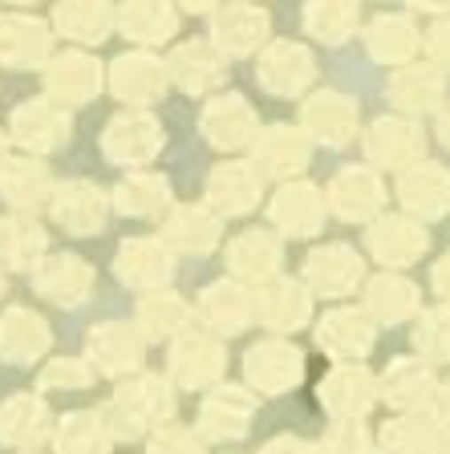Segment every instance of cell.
I'll return each instance as SVG.
<instances>
[{
  "label": "cell",
  "instance_id": "681fc988",
  "mask_svg": "<svg viewBox=\"0 0 450 454\" xmlns=\"http://www.w3.org/2000/svg\"><path fill=\"white\" fill-rule=\"evenodd\" d=\"M410 4H418V9H430V12L450 9V0H410Z\"/></svg>",
  "mask_w": 450,
  "mask_h": 454
},
{
  "label": "cell",
  "instance_id": "ba28073f",
  "mask_svg": "<svg viewBox=\"0 0 450 454\" xmlns=\"http://www.w3.org/2000/svg\"><path fill=\"white\" fill-rule=\"evenodd\" d=\"M219 369H224V349H219L216 337H207L199 329L178 333L175 349H170V373L183 386H207V381L219 378Z\"/></svg>",
  "mask_w": 450,
  "mask_h": 454
},
{
  "label": "cell",
  "instance_id": "1f68e13d",
  "mask_svg": "<svg viewBox=\"0 0 450 454\" xmlns=\"http://www.w3.org/2000/svg\"><path fill=\"white\" fill-rule=\"evenodd\" d=\"M366 309L374 312L377 321H406L414 309H418V288L402 276H377L366 288Z\"/></svg>",
  "mask_w": 450,
  "mask_h": 454
},
{
  "label": "cell",
  "instance_id": "6da1fadb",
  "mask_svg": "<svg viewBox=\"0 0 450 454\" xmlns=\"http://www.w3.org/2000/svg\"><path fill=\"white\" fill-rule=\"evenodd\" d=\"M170 410H175V397H170L167 381L138 378V381L118 389V397L102 410V422H106L114 442H130V438L146 434L150 426H159L162 418H170Z\"/></svg>",
  "mask_w": 450,
  "mask_h": 454
},
{
  "label": "cell",
  "instance_id": "ee69618b",
  "mask_svg": "<svg viewBox=\"0 0 450 454\" xmlns=\"http://www.w3.org/2000/svg\"><path fill=\"white\" fill-rule=\"evenodd\" d=\"M146 454H203L199 438L183 426H159L154 434H150V450Z\"/></svg>",
  "mask_w": 450,
  "mask_h": 454
},
{
  "label": "cell",
  "instance_id": "3957f363",
  "mask_svg": "<svg viewBox=\"0 0 450 454\" xmlns=\"http://www.w3.org/2000/svg\"><path fill=\"white\" fill-rule=\"evenodd\" d=\"M374 397H377L374 373H369L366 365H357V361L333 365L328 378L320 381V402L337 414V422H357V418L374 406Z\"/></svg>",
  "mask_w": 450,
  "mask_h": 454
},
{
  "label": "cell",
  "instance_id": "e0dca14e",
  "mask_svg": "<svg viewBox=\"0 0 450 454\" xmlns=\"http://www.w3.org/2000/svg\"><path fill=\"white\" fill-rule=\"evenodd\" d=\"M49 349V325L41 321L37 312L28 309H9L4 321H0V353L12 361V365H28L33 357Z\"/></svg>",
  "mask_w": 450,
  "mask_h": 454
},
{
  "label": "cell",
  "instance_id": "74e56055",
  "mask_svg": "<svg viewBox=\"0 0 450 454\" xmlns=\"http://www.w3.org/2000/svg\"><path fill=\"white\" fill-rule=\"evenodd\" d=\"M126 28L142 41H162L175 28V17H170V9L162 0H134L126 9Z\"/></svg>",
  "mask_w": 450,
  "mask_h": 454
},
{
  "label": "cell",
  "instance_id": "9f6ffc18",
  "mask_svg": "<svg viewBox=\"0 0 450 454\" xmlns=\"http://www.w3.org/2000/svg\"><path fill=\"white\" fill-rule=\"evenodd\" d=\"M25 454H33V450H25Z\"/></svg>",
  "mask_w": 450,
  "mask_h": 454
},
{
  "label": "cell",
  "instance_id": "ffe728a7",
  "mask_svg": "<svg viewBox=\"0 0 450 454\" xmlns=\"http://www.w3.org/2000/svg\"><path fill=\"white\" fill-rule=\"evenodd\" d=\"M252 304H256V317L268 329H296V325L309 321V312H312L309 293L292 280H272Z\"/></svg>",
  "mask_w": 450,
  "mask_h": 454
},
{
  "label": "cell",
  "instance_id": "5b68a950",
  "mask_svg": "<svg viewBox=\"0 0 450 454\" xmlns=\"http://www.w3.org/2000/svg\"><path fill=\"white\" fill-rule=\"evenodd\" d=\"M317 345L337 361V365L361 361L374 349V325H369L366 312H357V309H333L317 329Z\"/></svg>",
  "mask_w": 450,
  "mask_h": 454
},
{
  "label": "cell",
  "instance_id": "bcb514c9",
  "mask_svg": "<svg viewBox=\"0 0 450 454\" xmlns=\"http://www.w3.org/2000/svg\"><path fill=\"white\" fill-rule=\"evenodd\" d=\"M430 57H434V66L450 69V20H442L430 33Z\"/></svg>",
  "mask_w": 450,
  "mask_h": 454
},
{
  "label": "cell",
  "instance_id": "f6af8a7d",
  "mask_svg": "<svg viewBox=\"0 0 450 454\" xmlns=\"http://www.w3.org/2000/svg\"><path fill=\"white\" fill-rule=\"evenodd\" d=\"M90 369H85V361H74V357H66V361H53V365L41 373V389H57V386H66V389H85L90 386Z\"/></svg>",
  "mask_w": 450,
  "mask_h": 454
},
{
  "label": "cell",
  "instance_id": "7dc6e473",
  "mask_svg": "<svg viewBox=\"0 0 450 454\" xmlns=\"http://www.w3.org/2000/svg\"><path fill=\"white\" fill-rule=\"evenodd\" d=\"M260 454H317V450H312V446L304 442V438H292V434H284V438H272V442L264 446Z\"/></svg>",
  "mask_w": 450,
  "mask_h": 454
},
{
  "label": "cell",
  "instance_id": "e575fe53",
  "mask_svg": "<svg viewBox=\"0 0 450 454\" xmlns=\"http://www.w3.org/2000/svg\"><path fill=\"white\" fill-rule=\"evenodd\" d=\"M187 321H191V309L175 293H154L138 309V325L146 329V337H175V333L187 329Z\"/></svg>",
  "mask_w": 450,
  "mask_h": 454
},
{
  "label": "cell",
  "instance_id": "11a10c76",
  "mask_svg": "<svg viewBox=\"0 0 450 454\" xmlns=\"http://www.w3.org/2000/svg\"><path fill=\"white\" fill-rule=\"evenodd\" d=\"M0 296H4V276H0Z\"/></svg>",
  "mask_w": 450,
  "mask_h": 454
},
{
  "label": "cell",
  "instance_id": "9a60e30c",
  "mask_svg": "<svg viewBox=\"0 0 450 454\" xmlns=\"http://www.w3.org/2000/svg\"><path fill=\"white\" fill-rule=\"evenodd\" d=\"M199 317H203V325H211L216 333L235 337V333H244L248 321L256 317V304L240 284L224 280V284H211V288L199 296Z\"/></svg>",
  "mask_w": 450,
  "mask_h": 454
},
{
  "label": "cell",
  "instance_id": "4316f807",
  "mask_svg": "<svg viewBox=\"0 0 450 454\" xmlns=\"http://www.w3.org/2000/svg\"><path fill=\"white\" fill-rule=\"evenodd\" d=\"M268 37V17L256 4H227L216 17V41L227 53H252Z\"/></svg>",
  "mask_w": 450,
  "mask_h": 454
},
{
  "label": "cell",
  "instance_id": "d590c367",
  "mask_svg": "<svg viewBox=\"0 0 450 454\" xmlns=\"http://www.w3.org/2000/svg\"><path fill=\"white\" fill-rule=\"evenodd\" d=\"M170 69H175V77L187 85V90H207V85H216L219 77H224L219 57L207 45H183L175 53V61H170Z\"/></svg>",
  "mask_w": 450,
  "mask_h": 454
},
{
  "label": "cell",
  "instance_id": "816d5d0a",
  "mask_svg": "<svg viewBox=\"0 0 450 454\" xmlns=\"http://www.w3.org/2000/svg\"><path fill=\"white\" fill-rule=\"evenodd\" d=\"M438 406H442V418L450 422V386H442V394H438Z\"/></svg>",
  "mask_w": 450,
  "mask_h": 454
},
{
  "label": "cell",
  "instance_id": "d6a6232c",
  "mask_svg": "<svg viewBox=\"0 0 450 454\" xmlns=\"http://www.w3.org/2000/svg\"><path fill=\"white\" fill-rule=\"evenodd\" d=\"M304 25H309L312 37L337 45V41H345L357 28V4L353 0H309Z\"/></svg>",
  "mask_w": 450,
  "mask_h": 454
},
{
  "label": "cell",
  "instance_id": "d6986e66",
  "mask_svg": "<svg viewBox=\"0 0 450 454\" xmlns=\"http://www.w3.org/2000/svg\"><path fill=\"white\" fill-rule=\"evenodd\" d=\"M90 353H94L98 369L110 378L134 373L142 361V340L130 333V325H98L90 333Z\"/></svg>",
  "mask_w": 450,
  "mask_h": 454
},
{
  "label": "cell",
  "instance_id": "8992f818",
  "mask_svg": "<svg viewBox=\"0 0 450 454\" xmlns=\"http://www.w3.org/2000/svg\"><path fill=\"white\" fill-rule=\"evenodd\" d=\"M398 199L402 207L422 219H438L450 211V175L434 162H414L398 179Z\"/></svg>",
  "mask_w": 450,
  "mask_h": 454
},
{
  "label": "cell",
  "instance_id": "b9f144b4",
  "mask_svg": "<svg viewBox=\"0 0 450 454\" xmlns=\"http://www.w3.org/2000/svg\"><path fill=\"white\" fill-rule=\"evenodd\" d=\"M118 195H122V211H134V215H154V211L167 203V183L134 179V183H126Z\"/></svg>",
  "mask_w": 450,
  "mask_h": 454
},
{
  "label": "cell",
  "instance_id": "44dd1931",
  "mask_svg": "<svg viewBox=\"0 0 450 454\" xmlns=\"http://www.w3.org/2000/svg\"><path fill=\"white\" fill-rule=\"evenodd\" d=\"M170 252L162 244H150V239H134L118 252V276L134 288H162L170 280Z\"/></svg>",
  "mask_w": 450,
  "mask_h": 454
},
{
  "label": "cell",
  "instance_id": "52a82bcc",
  "mask_svg": "<svg viewBox=\"0 0 450 454\" xmlns=\"http://www.w3.org/2000/svg\"><path fill=\"white\" fill-rule=\"evenodd\" d=\"M53 418H49V406L33 394H17L0 406V442L17 446V450H33L41 446L49 434H53Z\"/></svg>",
  "mask_w": 450,
  "mask_h": 454
},
{
  "label": "cell",
  "instance_id": "d4e9b609",
  "mask_svg": "<svg viewBox=\"0 0 450 454\" xmlns=\"http://www.w3.org/2000/svg\"><path fill=\"white\" fill-rule=\"evenodd\" d=\"M438 450H442V430L426 414H402L394 422H385L382 430V454H438Z\"/></svg>",
  "mask_w": 450,
  "mask_h": 454
},
{
  "label": "cell",
  "instance_id": "603a6c76",
  "mask_svg": "<svg viewBox=\"0 0 450 454\" xmlns=\"http://www.w3.org/2000/svg\"><path fill=\"white\" fill-rule=\"evenodd\" d=\"M203 130H207V138L216 142V146H244V142L252 138V130H256V114H252V106H248L244 98L227 94V98H219V102L207 106Z\"/></svg>",
  "mask_w": 450,
  "mask_h": 454
},
{
  "label": "cell",
  "instance_id": "836d02e7",
  "mask_svg": "<svg viewBox=\"0 0 450 454\" xmlns=\"http://www.w3.org/2000/svg\"><path fill=\"white\" fill-rule=\"evenodd\" d=\"M167 236H170V244H178L183 252H211L219 239V223H216V215L203 207H183V211H175Z\"/></svg>",
  "mask_w": 450,
  "mask_h": 454
},
{
  "label": "cell",
  "instance_id": "484cf974",
  "mask_svg": "<svg viewBox=\"0 0 450 454\" xmlns=\"http://www.w3.org/2000/svg\"><path fill=\"white\" fill-rule=\"evenodd\" d=\"M227 264L244 280H272L276 264H280V244L268 231H244L227 247Z\"/></svg>",
  "mask_w": 450,
  "mask_h": 454
},
{
  "label": "cell",
  "instance_id": "8d00e7d4",
  "mask_svg": "<svg viewBox=\"0 0 450 454\" xmlns=\"http://www.w3.org/2000/svg\"><path fill=\"white\" fill-rule=\"evenodd\" d=\"M102 215H106V203H102V195L90 187H74V199L57 207V219H61L74 236H94L98 227H102Z\"/></svg>",
  "mask_w": 450,
  "mask_h": 454
},
{
  "label": "cell",
  "instance_id": "7a4b0ae2",
  "mask_svg": "<svg viewBox=\"0 0 450 454\" xmlns=\"http://www.w3.org/2000/svg\"><path fill=\"white\" fill-rule=\"evenodd\" d=\"M244 373L260 394H288L304 373V357L288 340H260V345L248 349Z\"/></svg>",
  "mask_w": 450,
  "mask_h": 454
},
{
  "label": "cell",
  "instance_id": "83f0119b",
  "mask_svg": "<svg viewBox=\"0 0 450 454\" xmlns=\"http://www.w3.org/2000/svg\"><path fill=\"white\" fill-rule=\"evenodd\" d=\"M390 98L410 114H426L442 102V74L434 66H406L390 77Z\"/></svg>",
  "mask_w": 450,
  "mask_h": 454
},
{
  "label": "cell",
  "instance_id": "f1b7e54d",
  "mask_svg": "<svg viewBox=\"0 0 450 454\" xmlns=\"http://www.w3.org/2000/svg\"><path fill=\"white\" fill-rule=\"evenodd\" d=\"M53 446L57 454H110L114 438L106 430L102 414H90V410H77L66 422L53 430Z\"/></svg>",
  "mask_w": 450,
  "mask_h": 454
},
{
  "label": "cell",
  "instance_id": "db71d44e",
  "mask_svg": "<svg viewBox=\"0 0 450 454\" xmlns=\"http://www.w3.org/2000/svg\"><path fill=\"white\" fill-rule=\"evenodd\" d=\"M438 454H450V438H442V450Z\"/></svg>",
  "mask_w": 450,
  "mask_h": 454
},
{
  "label": "cell",
  "instance_id": "cb8c5ba5",
  "mask_svg": "<svg viewBox=\"0 0 450 454\" xmlns=\"http://www.w3.org/2000/svg\"><path fill=\"white\" fill-rule=\"evenodd\" d=\"M256 159H260V167L268 175H296L309 162V138L296 126H272V130L260 134Z\"/></svg>",
  "mask_w": 450,
  "mask_h": 454
},
{
  "label": "cell",
  "instance_id": "f546056e",
  "mask_svg": "<svg viewBox=\"0 0 450 454\" xmlns=\"http://www.w3.org/2000/svg\"><path fill=\"white\" fill-rule=\"evenodd\" d=\"M369 53L385 66H402L418 53V28L410 25V17H377L374 25L366 28Z\"/></svg>",
  "mask_w": 450,
  "mask_h": 454
},
{
  "label": "cell",
  "instance_id": "4fadbf2b",
  "mask_svg": "<svg viewBox=\"0 0 450 454\" xmlns=\"http://www.w3.org/2000/svg\"><path fill=\"white\" fill-rule=\"evenodd\" d=\"M382 179L369 167H349L341 170L333 187H328V207L337 211L341 219H369L382 207Z\"/></svg>",
  "mask_w": 450,
  "mask_h": 454
},
{
  "label": "cell",
  "instance_id": "f5cc1de1",
  "mask_svg": "<svg viewBox=\"0 0 450 454\" xmlns=\"http://www.w3.org/2000/svg\"><path fill=\"white\" fill-rule=\"evenodd\" d=\"M183 4H187V9H207L211 0H183Z\"/></svg>",
  "mask_w": 450,
  "mask_h": 454
},
{
  "label": "cell",
  "instance_id": "f907efd6",
  "mask_svg": "<svg viewBox=\"0 0 450 454\" xmlns=\"http://www.w3.org/2000/svg\"><path fill=\"white\" fill-rule=\"evenodd\" d=\"M438 134H442V142L450 146V106L442 110V118H438Z\"/></svg>",
  "mask_w": 450,
  "mask_h": 454
},
{
  "label": "cell",
  "instance_id": "2e32d148",
  "mask_svg": "<svg viewBox=\"0 0 450 454\" xmlns=\"http://www.w3.org/2000/svg\"><path fill=\"white\" fill-rule=\"evenodd\" d=\"M272 223L288 236H312L325 223V199L309 183H292L272 199Z\"/></svg>",
  "mask_w": 450,
  "mask_h": 454
},
{
  "label": "cell",
  "instance_id": "ab89813d",
  "mask_svg": "<svg viewBox=\"0 0 450 454\" xmlns=\"http://www.w3.org/2000/svg\"><path fill=\"white\" fill-rule=\"evenodd\" d=\"M110 146L118 154H126V159H146V154L159 146V130H154V122H146V118H130V122L114 126Z\"/></svg>",
  "mask_w": 450,
  "mask_h": 454
},
{
  "label": "cell",
  "instance_id": "60d3db41",
  "mask_svg": "<svg viewBox=\"0 0 450 454\" xmlns=\"http://www.w3.org/2000/svg\"><path fill=\"white\" fill-rule=\"evenodd\" d=\"M118 90L130 98H150L162 90V69L146 57H126L118 66Z\"/></svg>",
  "mask_w": 450,
  "mask_h": 454
},
{
  "label": "cell",
  "instance_id": "ac0fdd59",
  "mask_svg": "<svg viewBox=\"0 0 450 454\" xmlns=\"http://www.w3.org/2000/svg\"><path fill=\"white\" fill-rule=\"evenodd\" d=\"M369 252L382 264H410V260H418L426 252V231L402 215L377 219L374 231H369Z\"/></svg>",
  "mask_w": 450,
  "mask_h": 454
},
{
  "label": "cell",
  "instance_id": "7bdbcfd3",
  "mask_svg": "<svg viewBox=\"0 0 450 454\" xmlns=\"http://www.w3.org/2000/svg\"><path fill=\"white\" fill-rule=\"evenodd\" d=\"M317 454H374V442H369L366 426L357 422H337L333 430L325 434Z\"/></svg>",
  "mask_w": 450,
  "mask_h": 454
},
{
  "label": "cell",
  "instance_id": "7c38bea8",
  "mask_svg": "<svg viewBox=\"0 0 450 454\" xmlns=\"http://www.w3.org/2000/svg\"><path fill=\"white\" fill-rule=\"evenodd\" d=\"M304 276H309V284L317 293L345 296V293H353L357 280H361V255L345 244H328V247H320V252L309 255Z\"/></svg>",
  "mask_w": 450,
  "mask_h": 454
},
{
  "label": "cell",
  "instance_id": "30bf717a",
  "mask_svg": "<svg viewBox=\"0 0 450 454\" xmlns=\"http://www.w3.org/2000/svg\"><path fill=\"white\" fill-rule=\"evenodd\" d=\"M260 82L272 94H300L312 82V53L296 41H276L260 57Z\"/></svg>",
  "mask_w": 450,
  "mask_h": 454
},
{
  "label": "cell",
  "instance_id": "9c48e42d",
  "mask_svg": "<svg viewBox=\"0 0 450 454\" xmlns=\"http://www.w3.org/2000/svg\"><path fill=\"white\" fill-rule=\"evenodd\" d=\"M366 154L377 167H414L422 162V134L406 118H382L366 134Z\"/></svg>",
  "mask_w": 450,
  "mask_h": 454
},
{
  "label": "cell",
  "instance_id": "5bb4252c",
  "mask_svg": "<svg viewBox=\"0 0 450 454\" xmlns=\"http://www.w3.org/2000/svg\"><path fill=\"white\" fill-rule=\"evenodd\" d=\"M382 389H385V397H390V406L406 410V414H422L434 397H438L434 373L422 365V361H410V357L394 361V365L385 369Z\"/></svg>",
  "mask_w": 450,
  "mask_h": 454
},
{
  "label": "cell",
  "instance_id": "f35d334b",
  "mask_svg": "<svg viewBox=\"0 0 450 454\" xmlns=\"http://www.w3.org/2000/svg\"><path fill=\"white\" fill-rule=\"evenodd\" d=\"M414 345L426 361H450V309H430L422 312Z\"/></svg>",
  "mask_w": 450,
  "mask_h": 454
},
{
  "label": "cell",
  "instance_id": "7402d4cb",
  "mask_svg": "<svg viewBox=\"0 0 450 454\" xmlns=\"http://www.w3.org/2000/svg\"><path fill=\"white\" fill-rule=\"evenodd\" d=\"M207 195L216 199V207L227 215H240V211H252L256 199H260V175H256L248 162H224L211 175V187Z\"/></svg>",
  "mask_w": 450,
  "mask_h": 454
},
{
  "label": "cell",
  "instance_id": "8fae6325",
  "mask_svg": "<svg viewBox=\"0 0 450 454\" xmlns=\"http://www.w3.org/2000/svg\"><path fill=\"white\" fill-rule=\"evenodd\" d=\"M304 130H309L312 138L328 142V146H345L357 134V106L349 102L345 94H333V90L312 94L309 102H304Z\"/></svg>",
  "mask_w": 450,
  "mask_h": 454
},
{
  "label": "cell",
  "instance_id": "c3c4849f",
  "mask_svg": "<svg viewBox=\"0 0 450 454\" xmlns=\"http://www.w3.org/2000/svg\"><path fill=\"white\" fill-rule=\"evenodd\" d=\"M434 288H438V293L450 301V252L442 255L438 264H434Z\"/></svg>",
  "mask_w": 450,
  "mask_h": 454
},
{
  "label": "cell",
  "instance_id": "4dcf8cb0",
  "mask_svg": "<svg viewBox=\"0 0 450 454\" xmlns=\"http://www.w3.org/2000/svg\"><path fill=\"white\" fill-rule=\"evenodd\" d=\"M41 293L57 304H82L85 293H90V284H94V272L85 268V260L77 255H57L49 260V268L41 272Z\"/></svg>",
  "mask_w": 450,
  "mask_h": 454
},
{
  "label": "cell",
  "instance_id": "277c9868",
  "mask_svg": "<svg viewBox=\"0 0 450 454\" xmlns=\"http://www.w3.org/2000/svg\"><path fill=\"white\" fill-rule=\"evenodd\" d=\"M252 414H256V397L240 386H224L207 397L203 410H199V434L211 438V442L244 438Z\"/></svg>",
  "mask_w": 450,
  "mask_h": 454
}]
</instances>
